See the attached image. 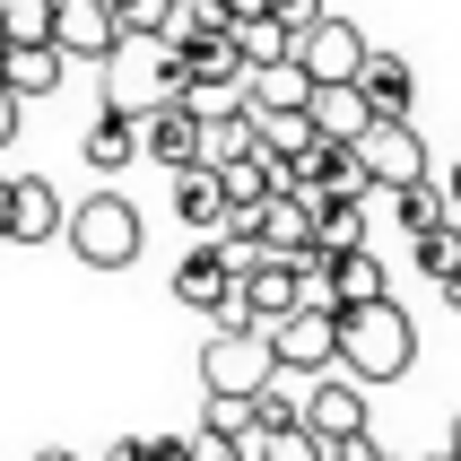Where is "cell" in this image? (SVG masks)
<instances>
[{"label": "cell", "mask_w": 461, "mask_h": 461, "mask_svg": "<svg viewBox=\"0 0 461 461\" xmlns=\"http://www.w3.org/2000/svg\"><path fill=\"white\" fill-rule=\"evenodd\" d=\"M418 366V322L392 296L375 305H339V375L348 384H401Z\"/></svg>", "instance_id": "obj_1"}, {"label": "cell", "mask_w": 461, "mask_h": 461, "mask_svg": "<svg viewBox=\"0 0 461 461\" xmlns=\"http://www.w3.org/2000/svg\"><path fill=\"white\" fill-rule=\"evenodd\" d=\"M61 244H70L87 270H131L140 244H149V227H140V209H131L122 192H87V201L61 218Z\"/></svg>", "instance_id": "obj_2"}, {"label": "cell", "mask_w": 461, "mask_h": 461, "mask_svg": "<svg viewBox=\"0 0 461 461\" xmlns=\"http://www.w3.org/2000/svg\"><path fill=\"white\" fill-rule=\"evenodd\" d=\"M96 70H104V113H131V122H140L149 104H166V96L183 87L175 52L157 44V35H122V44L96 61Z\"/></svg>", "instance_id": "obj_3"}, {"label": "cell", "mask_w": 461, "mask_h": 461, "mask_svg": "<svg viewBox=\"0 0 461 461\" xmlns=\"http://www.w3.org/2000/svg\"><path fill=\"white\" fill-rule=\"evenodd\" d=\"M270 375H279V357H270V339H261L253 322H218V331H209V348H201V384H209V392L253 401Z\"/></svg>", "instance_id": "obj_4"}, {"label": "cell", "mask_w": 461, "mask_h": 461, "mask_svg": "<svg viewBox=\"0 0 461 461\" xmlns=\"http://www.w3.org/2000/svg\"><path fill=\"white\" fill-rule=\"evenodd\" d=\"M261 339H270L279 375H305V384L339 366V313H331V305H296V313H279V322H261Z\"/></svg>", "instance_id": "obj_5"}, {"label": "cell", "mask_w": 461, "mask_h": 461, "mask_svg": "<svg viewBox=\"0 0 461 461\" xmlns=\"http://www.w3.org/2000/svg\"><path fill=\"white\" fill-rule=\"evenodd\" d=\"M175 296H183L192 313H209V322H244V296H235V261H227V244H218V235H201V244L175 261Z\"/></svg>", "instance_id": "obj_6"}, {"label": "cell", "mask_w": 461, "mask_h": 461, "mask_svg": "<svg viewBox=\"0 0 461 461\" xmlns=\"http://www.w3.org/2000/svg\"><path fill=\"white\" fill-rule=\"evenodd\" d=\"M357 166L375 192H410V183H427V140H418V122H366L357 140Z\"/></svg>", "instance_id": "obj_7"}, {"label": "cell", "mask_w": 461, "mask_h": 461, "mask_svg": "<svg viewBox=\"0 0 461 461\" xmlns=\"http://www.w3.org/2000/svg\"><path fill=\"white\" fill-rule=\"evenodd\" d=\"M366 35L348 18H331V9H322V18L305 26V35H296V70L313 78V87H357V70H366Z\"/></svg>", "instance_id": "obj_8"}, {"label": "cell", "mask_w": 461, "mask_h": 461, "mask_svg": "<svg viewBox=\"0 0 461 461\" xmlns=\"http://www.w3.org/2000/svg\"><path fill=\"white\" fill-rule=\"evenodd\" d=\"M296 427L305 436H322V444H339V436H366V384H348V375H313L305 384V410H296Z\"/></svg>", "instance_id": "obj_9"}, {"label": "cell", "mask_w": 461, "mask_h": 461, "mask_svg": "<svg viewBox=\"0 0 461 461\" xmlns=\"http://www.w3.org/2000/svg\"><path fill=\"white\" fill-rule=\"evenodd\" d=\"M113 44H122V26L104 0H52V52L61 61H104Z\"/></svg>", "instance_id": "obj_10"}, {"label": "cell", "mask_w": 461, "mask_h": 461, "mask_svg": "<svg viewBox=\"0 0 461 461\" xmlns=\"http://www.w3.org/2000/svg\"><path fill=\"white\" fill-rule=\"evenodd\" d=\"M235 296H244V322H279V313H296L305 305V279H296V261H279V253H261L244 279H235Z\"/></svg>", "instance_id": "obj_11"}, {"label": "cell", "mask_w": 461, "mask_h": 461, "mask_svg": "<svg viewBox=\"0 0 461 461\" xmlns=\"http://www.w3.org/2000/svg\"><path fill=\"white\" fill-rule=\"evenodd\" d=\"M61 218H70V201H61L44 175L9 183V244H61Z\"/></svg>", "instance_id": "obj_12"}, {"label": "cell", "mask_w": 461, "mask_h": 461, "mask_svg": "<svg viewBox=\"0 0 461 461\" xmlns=\"http://www.w3.org/2000/svg\"><path fill=\"white\" fill-rule=\"evenodd\" d=\"M357 96H366V113H375V122H410V104H418V70L401 61V52H366Z\"/></svg>", "instance_id": "obj_13"}, {"label": "cell", "mask_w": 461, "mask_h": 461, "mask_svg": "<svg viewBox=\"0 0 461 461\" xmlns=\"http://www.w3.org/2000/svg\"><path fill=\"white\" fill-rule=\"evenodd\" d=\"M192 149H201V122H192V113H183L175 96L140 113V157H157L166 175H183V166H192Z\"/></svg>", "instance_id": "obj_14"}, {"label": "cell", "mask_w": 461, "mask_h": 461, "mask_svg": "<svg viewBox=\"0 0 461 461\" xmlns=\"http://www.w3.org/2000/svg\"><path fill=\"white\" fill-rule=\"evenodd\" d=\"M253 235H261V253L296 261L313 244V201H305V192H270V201L253 209Z\"/></svg>", "instance_id": "obj_15"}, {"label": "cell", "mask_w": 461, "mask_h": 461, "mask_svg": "<svg viewBox=\"0 0 461 461\" xmlns=\"http://www.w3.org/2000/svg\"><path fill=\"white\" fill-rule=\"evenodd\" d=\"M61 78H70V61H61V52H52V44H9V52H0V87H9V96H18V104L52 96Z\"/></svg>", "instance_id": "obj_16"}, {"label": "cell", "mask_w": 461, "mask_h": 461, "mask_svg": "<svg viewBox=\"0 0 461 461\" xmlns=\"http://www.w3.org/2000/svg\"><path fill=\"white\" fill-rule=\"evenodd\" d=\"M305 96H313V78L296 70V52L270 61V70H244V104L253 113H305Z\"/></svg>", "instance_id": "obj_17"}, {"label": "cell", "mask_w": 461, "mask_h": 461, "mask_svg": "<svg viewBox=\"0 0 461 461\" xmlns=\"http://www.w3.org/2000/svg\"><path fill=\"white\" fill-rule=\"evenodd\" d=\"M305 122H313V140H339V149H348L375 113H366L357 87H313V96H305Z\"/></svg>", "instance_id": "obj_18"}, {"label": "cell", "mask_w": 461, "mask_h": 461, "mask_svg": "<svg viewBox=\"0 0 461 461\" xmlns=\"http://www.w3.org/2000/svg\"><path fill=\"white\" fill-rule=\"evenodd\" d=\"M209 35H227V0H175V9H166V26H157V44L175 52H192V44H209Z\"/></svg>", "instance_id": "obj_19"}, {"label": "cell", "mask_w": 461, "mask_h": 461, "mask_svg": "<svg viewBox=\"0 0 461 461\" xmlns=\"http://www.w3.org/2000/svg\"><path fill=\"white\" fill-rule=\"evenodd\" d=\"M78 157H87L96 175H122L131 157H140V122H131V113H96L87 140H78Z\"/></svg>", "instance_id": "obj_20"}, {"label": "cell", "mask_w": 461, "mask_h": 461, "mask_svg": "<svg viewBox=\"0 0 461 461\" xmlns=\"http://www.w3.org/2000/svg\"><path fill=\"white\" fill-rule=\"evenodd\" d=\"M175 218H183L192 235H218L227 192H218V175H209V166H183V175H175Z\"/></svg>", "instance_id": "obj_21"}, {"label": "cell", "mask_w": 461, "mask_h": 461, "mask_svg": "<svg viewBox=\"0 0 461 461\" xmlns=\"http://www.w3.org/2000/svg\"><path fill=\"white\" fill-rule=\"evenodd\" d=\"M244 149H253V113H244V104H227V113H209V122H201L192 166H209V175H218V166H235Z\"/></svg>", "instance_id": "obj_22"}, {"label": "cell", "mask_w": 461, "mask_h": 461, "mask_svg": "<svg viewBox=\"0 0 461 461\" xmlns=\"http://www.w3.org/2000/svg\"><path fill=\"white\" fill-rule=\"evenodd\" d=\"M322 287H331V305H375V296H392V287H384V261H375V253H331Z\"/></svg>", "instance_id": "obj_23"}, {"label": "cell", "mask_w": 461, "mask_h": 461, "mask_svg": "<svg viewBox=\"0 0 461 461\" xmlns=\"http://www.w3.org/2000/svg\"><path fill=\"white\" fill-rule=\"evenodd\" d=\"M227 44H235V61H244V70H270V61H287V52H296V35H287L279 18H227Z\"/></svg>", "instance_id": "obj_24"}, {"label": "cell", "mask_w": 461, "mask_h": 461, "mask_svg": "<svg viewBox=\"0 0 461 461\" xmlns=\"http://www.w3.org/2000/svg\"><path fill=\"white\" fill-rule=\"evenodd\" d=\"M313 253H366V201H313Z\"/></svg>", "instance_id": "obj_25"}, {"label": "cell", "mask_w": 461, "mask_h": 461, "mask_svg": "<svg viewBox=\"0 0 461 461\" xmlns=\"http://www.w3.org/2000/svg\"><path fill=\"white\" fill-rule=\"evenodd\" d=\"M244 461H322V436H305L296 418L287 427H253L244 436Z\"/></svg>", "instance_id": "obj_26"}, {"label": "cell", "mask_w": 461, "mask_h": 461, "mask_svg": "<svg viewBox=\"0 0 461 461\" xmlns=\"http://www.w3.org/2000/svg\"><path fill=\"white\" fill-rule=\"evenodd\" d=\"M253 113V104H244ZM253 149L261 157H296V149H313V122L305 113H253Z\"/></svg>", "instance_id": "obj_27"}, {"label": "cell", "mask_w": 461, "mask_h": 461, "mask_svg": "<svg viewBox=\"0 0 461 461\" xmlns=\"http://www.w3.org/2000/svg\"><path fill=\"white\" fill-rule=\"evenodd\" d=\"M410 244H418V270H427V279H453V270H461V218H444V227H427V235H410Z\"/></svg>", "instance_id": "obj_28"}, {"label": "cell", "mask_w": 461, "mask_h": 461, "mask_svg": "<svg viewBox=\"0 0 461 461\" xmlns=\"http://www.w3.org/2000/svg\"><path fill=\"white\" fill-rule=\"evenodd\" d=\"M392 218L410 235H427V227H444L453 209H444V183H410V192H392Z\"/></svg>", "instance_id": "obj_29"}, {"label": "cell", "mask_w": 461, "mask_h": 461, "mask_svg": "<svg viewBox=\"0 0 461 461\" xmlns=\"http://www.w3.org/2000/svg\"><path fill=\"white\" fill-rule=\"evenodd\" d=\"M9 44H52V0H0Z\"/></svg>", "instance_id": "obj_30"}, {"label": "cell", "mask_w": 461, "mask_h": 461, "mask_svg": "<svg viewBox=\"0 0 461 461\" xmlns=\"http://www.w3.org/2000/svg\"><path fill=\"white\" fill-rule=\"evenodd\" d=\"M201 427H218V436H253V401H227V392H209V410H201Z\"/></svg>", "instance_id": "obj_31"}, {"label": "cell", "mask_w": 461, "mask_h": 461, "mask_svg": "<svg viewBox=\"0 0 461 461\" xmlns=\"http://www.w3.org/2000/svg\"><path fill=\"white\" fill-rule=\"evenodd\" d=\"M104 9H113V26H122V35H157L175 0H104Z\"/></svg>", "instance_id": "obj_32"}, {"label": "cell", "mask_w": 461, "mask_h": 461, "mask_svg": "<svg viewBox=\"0 0 461 461\" xmlns=\"http://www.w3.org/2000/svg\"><path fill=\"white\" fill-rule=\"evenodd\" d=\"M183 461H244V444L218 436V427H192V436H183Z\"/></svg>", "instance_id": "obj_33"}, {"label": "cell", "mask_w": 461, "mask_h": 461, "mask_svg": "<svg viewBox=\"0 0 461 461\" xmlns=\"http://www.w3.org/2000/svg\"><path fill=\"white\" fill-rule=\"evenodd\" d=\"M322 461H384V444H375V427H366V436H339V444H322Z\"/></svg>", "instance_id": "obj_34"}, {"label": "cell", "mask_w": 461, "mask_h": 461, "mask_svg": "<svg viewBox=\"0 0 461 461\" xmlns=\"http://www.w3.org/2000/svg\"><path fill=\"white\" fill-rule=\"evenodd\" d=\"M270 18H279V26H287V35H305V26H313V18H322V0H270Z\"/></svg>", "instance_id": "obj_35"}, {"label": "cell", "mask_w": 461, "mask_h": 461, "mask_svg": "<svg viewBox=\"0 0 461 461\" xmlns=\"http://www.w3.org/2000/svg\"><path fill=\"white\" fill-rule=\"evenodd\" d=\"M18 122H26V104L9 96V87H0V149H9V140H18Z\"/></svg>", "instance_id": "obj_36"}, {"label": "cell", "mask_w": 461, "mask_h": 461, "mask_svg": "<svg viewBox=\"0 0 461 461\" xmlns=\"http://www.w3.org/2000/svg\"><path fill=\"white\" fill-rule=\"evenodd\" d=\"M104 461H149V436H122L113 453H104Z\"/></svg>", "instance_id": "obj_37"}, {"label": "cell", "mask_w": 461, "mask_h": 461, "mask_svg": "<svg viewBox=\"0 0 461 461\" xmlns=\"http://www.w3.org/2000/svg\"><path fill=\"white\" fill-rule=\"evenodd\" d=\"M149 461H183V436H149Z\"/></svg>", "instance_id": "obj_38"}, {"label": "cell", "mask_w": 461, "mask_h": 461, "mask_svg": "<svg viewBox=\"0 0 461 461\" xmlns=\"http://www.w3.org/2000/svg\"><path fill=\"white\" fill-rule=\"evenodd\" d=\"M444 209H453V218H461V166H453V175H444Z\"/></svg>", "instance_id": "obj_39"}, {"label": "cell", "mask_w": 461, "mask_h": 461, "mask_svg": "<svg viewBox=\"0 0 461 461\" xmlns=\"http://www.w3.org/2000/svg\"><path fill=\"white\" fill-rule=\"evenodd\" d=\"M444 305H453V313H461V270H453V279H444Z\"/></svg>", "instance_id": "obj_40"}, {"label": "cell", "mask_w": 461, "mask_h": 461, "mask_svg": "<svg viewBox=\"0 0 461 461\" xmlns=\"http://www.w3.org/2000/svg\"><path fill=\"white\" fill-rule=\"evenodd\" d=\"M0 244H9V183H0Z\"/></svg>", "instance_id": "obj_41"}, {"label": "cell", "mask_w": 461, "mask_h": 461, "mask_svg": "<svg viewBox=\"0 0 461 461\" xmlns=\"http://www.w3.org/2000/svg\"><path fill=\"white\" fill-rule=\"evenodd\" d=\"M427 461H461V453H453V444H444V453H427Z\"/></svg>", "instance_id": "obj_42"}, {"label": "cell", "mask_w": 461, "mask_h": 461, "mask_svg": "<svg viewBox=\"0 0 461 461\" xmlns=\"http://www.w3.org/2000/svg\"><path fill=\"white\" fill-rule=\"evenodd\" d=\"M35 461H78V453H35Z\"/></svg>", "instance_id": "obj_43"}, {"label": "cell", "mask_w": 461, "mask_h": 461, "mask_svg": "<svg viewBox=\"0 0 461 461\" xmlns=\"http://www.w3.org/2000/svg\"><path fill=\"white\" fill-rule=\"evenodd\" d=\"M453 453H461V418H453Z\"/></svg>", "instance_id": "obj_44"}, {"label": "cell", "mask_w": 461, "mask_h": 461, "mask_svg": "<svg viewBox=\"0 0 461 461\" xmlns=\"http://www.w3.org/2000/svg\"><path fill=\"white\" fill-rule=\"evenodd\" d=\"M0 52H9V26H0Z\"/></svg>", "instance_id": "obj_45"}, {"label": "cell", "mask_w": 461, "mask_h": 461, "mask_svg": "<svg viewBox=\"0 0 461 461\" xmlns=\"http://www.w3.org/2000/svg\"><path fill=\"white\" fill-rule=\"evenodd\" d=\"M384 461H392V453H384Z\"/></svg>", "instance_id": "obj_46"}]
</instances>
